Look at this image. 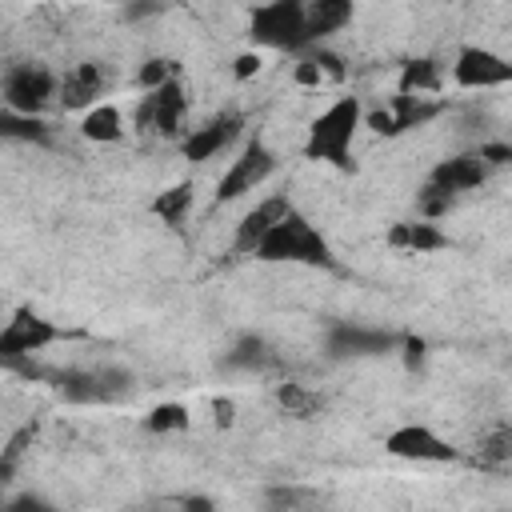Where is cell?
<instances>
[{
	"instance_id": "1",
	"label": "cell",
	"mask_w": 512,
	"mask_h": 512,
	"mask_svg": "<svg viewBox=\"0 0 512 512\" xmlns=\"http://www.w3.org/2000/svg\"><path fill=\"white\" fill-rule=\"evenodd\" d=\"M364 112H360V100L356 96H340L332 108H324L312 128H308V144H304V156L308 160H324L340 172H352V136L360 128Z\"/></svg>"
},
{
	"instance_id": "2",
	"label": "cell",
	"mask_w": 512,
	"mask_h": 512,
	"mask_svg": "<svg viewBox=\"0 0 512 512\" xmlns=\"http://www.w3.org/2000/svg\"><path fill=\"white\" fill-rule=\"evenodd\" d=\"M264 264H312V268H336V256L328 240L292 208L252 252Z\"/></svg>"
},
{
	"instance_id": "3",
	"label": "cell",
	"mask_w": 512,
	"mask_h": 512,
	"mask_svg": "<svg viewBox=\"0 0 512 512\" xmlns=\"http://www.w3.org/2000/svg\"><path fill=\"white\" fill-rule=\"evenodd\" d=\"M248 36H252V44L280 48V52H304V48H312L308 36H304V4L300 0L260 4L252 12V20H248Z\"/></svg>"
},
{
	"instance_id": "4",
	"label": "cell",
	"mask_w": 512,
	"mask_h": 512,
	"mask_svg": "<svg viewBox=\"0 0 512 512\" xmlns=\"http://www.w3.org/2000/svg\"><path fill=\"white\" fill-rule=\"evenodd\" d=\"M0 92H4V108H8V112L40 116V108L60 92V84H56V76H52L48 68H40V64H12V68L4 72Z\"/></svg>"
},
{
	"instance_id": "5",
	"label": "cell",
	"mask_w": 512,
	"mask_h": 512,
	"mask_svg": "<svg viewBox=\"0 0 512 512\" xmlns=\"http://www.w3.org/2000/svg\"><path fill=\"white\" fill-rule=\"evenodd\" d=\"M56 340H64V328H56L52 320H44V316L20 308V312L4 324V332H0V360H4V364H20V360H28L32 352H40V348H48V344H56Z\"/></svg>"
},
{
	"instance_id": "6",
	"label": "cell",
	"mask_w": 512,
	"mask_h": 512,
	"mask_svg": "<svg viewBox=\"0 0 512 512\" xmlns=\"http://www.w3.org/2000/svg\"><path fill=\"white\" fill-rule=\"evenodd\" d=\"M384 452L396 456V460H420V464H452V460H460V452L444 436H436L432 428H424V424H400V428H392L384 436Z\"/></svg>"
},
{
	"instance_id": "7",
	"label": "cell",
	"mask_w": 512,
	"mask_h": 512,
	"mask_svg": "<svg viewBox=\"0 0 512 512\" xmlns=\"http://www.w3.org/2000/svg\"><path fill=\"white\" fill-rule=\"evenodd\" d=\"M452 80H456L460 88H500V84H512V60L496 56L492 48L464 44V48L456 52Z\"/></svg>"
},
{
	"instance_id": "8",
	"label": "cell",
	"mask_w": 512,
	"mask_h": 512,
	"mask_svg": "<svg viewBox=\"0 0 512 512\" xmlns=\"http://www.w3.org/2000/svg\"><path fill=\"white\" fill-rule=\"evenodd\" d=\"M272 168H276V156H272L260 140H248V148L240 152V160H232V168L220 176L216 200L224 204V200H236V196L252 192L256 184H264V180L272 176Z\"/></svg>"
},
{
	"instance_id": "9",
	"label": "cell",
	"mask_w": 512,
	"mask_h": 512,
	"mask_svg": "<svg viewBox=\"0 0 512 512\" xmlns=\"http://www.w3.org/2000/svg\"><path fill=\"white\" fill-rule=\"evenodd\" d=\"M404 336L388 332V328H360V324H336L328 332V356L332 360H348V356H384L392 348H400Z\"/></svg>"
},
{
	"instance_id": "10",
	"label": "cell",
	"mask_w": 512,
	"mask_h": 512,
	"mask_svg": "<svg viewBox=\"0 0 512 512\" xmlns=\"http://www.w3.org/2000/svg\"><path fill=\"white\" fill-rule=\"evenodd\" d=\"M184 88H180V80H172V84H164V88H156V92H148L144 96V104H140V112H136V124L140 128H152V132H160V136H176L180 132V120H184Z\"/></svg>"
},
{
	"instance_id": "11",
	"label": "cell",
	"mask_w": 512,
	"mask_h": 512,
	"mask_svg": "<svg viewBox=\"0 0 512 512\" xmlns=\"http://www.w3.org/2000/svg\"><path fill=\"white\" fill-rule=\"evenodd\" d=\"M240 128H244V116H240V112H220V116H212L204 128H192V132L184 136V160H192V164L212 160L224 144L236 140Z\"/></svg>"
},
{
	"instance_id": "12",
	"label": "cell",
	"mask_w": 512,
	"mask_h": 512,
	"mask_svg": "<svg viewBox=\"0 0 512 512\" xmlns=\"http://www.w3.org/2000/svg\"><path fill=\"white\" fill-rule=\"evenodd\" d=\"M292 212V204L284 196H268L260 200L252 212H244V220L236 224V252H256V244Z\"/></svg>"
},
{
	"instance_id": "13",
	"label": "cell",
	"mask_w": 512,
	"mask_h": 512,
	"mask_svg": "<svg viewBox=\"0 0 512 512\" xmlns=\"http://www.w3.org/2000/svg\"><path fill=\"white\" fill-rule=\"evenodd\" d=\"M484 176H488V164H484L476 152L448 156V160H440V164L432 168V184H436L440 192H448V196L468 192V188H480Z\"/></svg>"
},
{
	"instance_id": "14",
	"label": "cell",
	"mask_w": 512,
	"mask_h": 512,
	"mask_svg": "<svg viewBox=\"0 0 512 512\" xmlns=\"http://www.w3.org/2000/svg\"><path fill=\"white\" fill-rule=\"evenodd\" d=\"M52 388L68 404H112V392L104 388V380H100L96 368H64V372H52Z\"/></svg>"
},
{
	"instance_id": "15",
	"label": "cell",
	"mask_w": 512,
	"mask_h": 512,
	"mask_svg": "<svg viewBox=\"0 0 512 512\" xmlns=\"http://www.w3.org/2000/svg\"><path fill=\"white\" fill-rule=\"evenodd\" d=\"M348 20H352V4L348 0H312V4H304V36H308L312 48L324 36L340 32Z\"/></svg>"
},
{
	"instance_id": "16",
	"label": "cell",
	"mask_w": 512,
	"mask_h": 512,
	"mask_svg": "<svg viewBox=\"0 0 512 512\" xmlns=\"http://www.w3.org/2000/svg\"><path fill=\"white\" fill-rule=\"evenodd\" d=\"M388 244L392 248H408V252H440L452 248L448 232H440L432 220H400L388 228Z\"/></svg>"
},
{
	"instance_id": "17",
	"label": "cell",
	"mask_w": 512,
	"mask_h": 512,
	"mask_svg": "<svg viewBox=\"0 0 512 512\" xmlns=\"http://www.w3.org/2000/svg\"><path fill=\"white\" fill-rule=\"evenodd\" d=\"M104 92V72L100 64H76L60 80V100L64 108H96V96Z\"/></svg>"
},
{
	"instance_id": "18",
	"label": "cell",
	"mask_w": 512,
	"mask_h": 512,
	"mask_svg": "<svg viewBox=\"0 0 512 512\" xmlns=\"http://www.w3.org/2000/svg\"><path fill=\"white\" fill-rule=\"evenodd\" d=\"M436 112H440V104H432V100H424V96H392V104H388L392 136H400V132H408V128L428 124Z\"/></svg>"
},
{
	"instance_id": "19",
	"label": "cell",
	"mask_w": 512,
	"mask_h": 512,
	"mask_svg": "<svg viewBox=\"0 0 512 512\" xmlns=\"http://www.w3.org/2000/svg\"><path fill=\"white\" fill-rule=\"evenodd\" d=\"M80 132H84L88 140H96V144H112V140H120V136H124L120 108H116V104H96V108H88L84 120H80Z\"/></svg>"
},
{
	"instance_id": "20",
	"label": "cell",
	"mask_w": 512,
	"mask_h": 512,
	"mask_svg": "<svg viewBox=\"0 0 512 512\" xmlns=\"http://www.w3.org/2000/svg\"><path fill=\"white\" fill-rule=\"evenodd\" d=\"M440 88V64L432 56H416L400 68V96H420Z\"/></svg>"
},
{
	"instance_id": "21",
	"label": "cell",
	"mask_w": 512,
	"mask_h": 512,
	"mask_svg": "<svg viewBox=\"0 0 512 512\" xmlns=\"http://www.w3.org/2000/svg\"><path fill=\"white\" fill-rule=\"evenodd\" d=\"M0 136L4 140H28V144H52V132L40 116H20V112H0Z\"/></svg>"
},
{
	"instance_id": "22",
	"label": "cell",
	"mask_w": 512,
	"mask_h": 512,
	"mask_svg": "<svg viewBox=\"0 0 512 512\" xmlns=\"http://www.w3.org/2000/svg\"><path fill=\"white\" fill-rule=\"evenodd\" d=\"M276 400H280V408H284L288 416H296V420H312V416L324 408V396L308 392V388L296 384V380H284V384L276 388Z\"/></svg>"
},
{
	"instance_id": "23",
	"label": "cell",
	"mask_w": 512,
	"mask_h": 512,
	"mask_svg": "<svg viewBox=\"0 0 512 512\" xmlns=\"http://www.w3.org/2000/svg\"><path fill=\"white\" fill-rule=\"evenodd\" d=\"M188 204H192V184H172V188H164L156 200H152V212L164 220V224H180L184 220V212H188Z\"/></svg>"
},
{
	"instance_id": "24",
	"label": "cell",
	"mask_w": 512,
	"mask_h": 512,
	"mask_svg": "<svg viewBox=\"0 0 512 512\" xmlns=\"http://www.w3.org/2000/svg\"><path fill=\"white\" fill-rule=\"evenodd\" d=\"M264 360H268V344L256 332H244L236 340V348L224 356V368H260Z\"/></svg>"
},
{
	"instance_id": "25",
	"label": "cell",
	"mask_w": 512,
	"mask_h": 512,
	"mask_svg": "<svg viewBox=\"0 0 512 512\" xmlns=\"http://www.w3.org/2000/svg\"><path fill=\"white\" fill-rule=\"evenodd\" d=\"M192 424V416H188V408L184 404H156L148 416H144V428L148 432H184Z\"/></svg>"
},
{
	"instance_id": "26",
	"label": "cell",
	"mask_w": 512,
	"mask_h": 512,
	"mask_svg": "<svg viewBox=\"0 0 512 512\" xmlns=\"http://www.w3.org/2000/svg\"><path fill=\"white\" fill-rule=\"evenodd\" d=\"M476 448H480V460H484V464H504V460H512V428H492V432H484Z\"/></svg>"
},
{
	"instance_id": "27",
	"label": "cell",
	"mask_w": 512,
	"mask_h": 512,
	"mask_svg": "<svg viewBox=\"0 0 512 512\" xmlns=\"http://www.w3.org/2000/svg\"><path fill=\"white\" fill-rule=\"evenodd\" d=\"M176 80V64L172 60H144L140 64V76H136V84L144 88V92H156V88H164V84H172Z\"/></svg>"
},
{
	"instance_id": "28",
	"label": "cell",
	"mask_w": 512,
	"mask_h": 512,
	"mask_svg": "<svg viewBox=\"0 0 512 512\" xmlns=\"http://www.w3.org/2000/svg\"><path fill=\"white\" fill-rule=\"evenodd\" d=\"M400 360H404L408 372H424V364H428V340L416 336V332H404V340H400Z\"/></svg>"
},
{
	"instance_id": "29",
	"label": "cell",
	"mask_w": 512,
	"mask_h": 512,
	"mask_svg": "<svg viewBox=\"0 0 512 512\" xmlns=\"http://www.w3.org/2000/svg\"><path fill=\"white\" fill-rule=\"evenodd\" d=\"M448 204H452V196H448V192H440L432 180L420 188V212H424V220L444 216V212H448Z\"/></svg>"
},
{
	"instance_id": "30",
	"label": "cell",
	"mask_w": 512,
	"mask_h": 512,
	"mask_svg": "<svg viewBox=\"0 0 512 512\" xmlns=\"http://www.w3.org/2000/svg\"><path fill=\"white\" fill-rule=\"evenodd\" d=\"M4 512H56V504H48V500L36 496V492H16V496L4 504Z\"/></svg>"
},
{
	"instance_id": "31",
	"label": "cell",
	"mask_w": 512,
	"mask_h": 512,
	"mask_svg": "<svg viewBox=\"0 0 512 512\" xmlns=\"http://www.w3.org/2000/svg\"><path fill=\"white\" fill-rule=\"evenodd\" d=\"M312 60L320 64V72H324L328 80H344V60H340L336 52H328V48H312Z\"/></svg>"
},
{
	"instance_id": "32",
	"label": "cell",
	"mask_w": 512,
	"mask_h": 512,
	"mask_svg": "<svg viewBox=\"0 0 512 512\" xmlns=\"http://www.w3.org/2000/svg\"><path fill=\"white\" fill-rule=\"evenodd\" d=\"M484 164H512V140H492V144H480L476 152Z\"/></svg>"
},
{
	"instance_id": "33",
	"label": "cell",
	"mask_w": 512,
	"mask_h": 512,
	"mask_svg": "<svg viewBox=\"0 0 512 512\" xmlns=\"http://www.w3.org/2000/svg\"><path fill=\"white\" fill-rule=\"evenodd\" d=\"M292 76H296V84H304V88H312V84H320V80H324V72H320V64L312 60V52H308V56H300V64H296V72H292Z\"/></svg>"
},
{
	"instance_id": "34",
	"label": "cell",
	"mask_w": 512,
	"mask_h": 512,
	"mask_svg": "<svg viewBox=\"0 0 512 512\" xmlns=\"http://www.w3.org/2000/svg\"><path fill=\"white\" fill-rule=\"evenodd\" d=\"M260 52H240L236 56V64H232V72H236V80H248V76H256L260 72Z\"/></svg>"
},
{
	"instance_id": "35",
	"label": "cell",
	"mask_w": 512,
	"mask_h": 512,
	"mask_svg": "<svg viewBox=\"0 0 512 512\" xmlns=\"http://www.w3.org/2000/svg\"><path fill=\"white\" fill-rule=\"evenodd\" d=\"M212 416H216V428H232V420H236V404H232L228 396H216V400H212Z\"/></svg>"
},
{
	"instance_id": "36",
	"label": "cell",
	"mask_w": 512,
	"mask_h": 512,
	"mask_svg": "<svg viewBox=\"0 0 512 512\" xmlns=\"http://www.w3.org/2000/svg\"><path fill=\"white\" fill-rule=\"evenodd\" d=\"M180 512H216V504L196 492V496H184V500H180Z\"/></svg>"
},
{
	"instance_id": "37",
	"label": "cell",
	"mask_w": 512,
	"mask_h": 512,
	"mask_svg": "<svg viewBox=\"0 0 512 512\" xmlns=\"http://www.w3.org/2000/svg\"><path fill=\"white\" fill-rule=\"evenodd\" d=\"M152 12H160V4H128L124 8L128 20H140V16H152Z\"/></svg>"
},
{
	"instance_id": "38",
	"label": "cell",
	"mask_w": 512,
	"mask_h": 512,
	"mask_svg": "<svg viewBox=\"0 0 512 512\" xmlns=\"http://www.w3.org/2000/svg\"><path fill=\"white\" fill-rule=\"evenodd\" d=\"M148 512H168V508H148Z\"/></svg>"
}]
</instances>
